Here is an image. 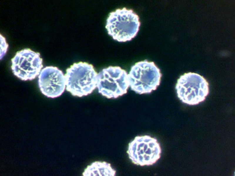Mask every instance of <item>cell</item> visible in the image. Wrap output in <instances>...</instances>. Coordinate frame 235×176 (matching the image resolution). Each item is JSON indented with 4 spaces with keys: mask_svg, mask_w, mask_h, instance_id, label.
<instances>
[{
    "mask_svg": "<svg viewBox=\"0 0 235 176\" xmlns=\"http://www.w3.org/2000/svg\"><path fill=\"white\" fill-rule=\"evenodd\" d=\"M38 84L42 93L51 98L62 94L66 88L65 75L57 67H46L41 71L38 77Z\"/></svg>",
    "mask_w": 235,
    "mask_h": 176,
    "instance_id": "ba28073f",
    "label": "cell"
},
{
    "mask_svg": "<svg viewBox=\"0 0 235 176\" xmlns=\"http://www.w3.org/2000/svg\"><path fill=\"white\" fill-rule=\"evenodd\" d=\"M140 25L138 16L132 10L124 7L109 13L105 28L113 39L125 42L136 35Z\"/></svg>",
    "mask_w": 235,
    "mask_h": 176,
    "instance_id": "7a4b0ae2",
    "label": "cell"
},
{
    "mask_svg": "<svg viewBox=\"0 0 235 176\" xmlns=\"http://www.w3.org/2000/svg\"><path fill=\"white\" fill-rule=\"evenodd\" d=\"M11 62V68L14 75L24 81L34 79L43 67L39 55L29 51L17 53Z\"/></svg>",
    "mask_w": 235,
    "mask_h": 176,
    "instance_id": "52a82bcc",
    "label": "cell"
},
{
    "mask_svg": "<svg viewBox=\"0 0 235 176\" xmlns=\"http://www.w3.org/2000/svg\"><path fill=\"white\" fill-rule=\"evenodd\" d=\"M127 153L134 164L150 166L160 158L161 149L156 138L147 135L137 136L129 143Z\"/></svg>",
    "mask_w": 235,
    "mask_h": 176,
    "instance_id": "8992f818",
    "label": "cell"
},
{
    "mask_svg": "<svg viewBox=\"0 0 235 176\" xmlns=\"http://www.w3.org/2000/svg\"><path fill=\"white\" fill-rule=\"evenodd\" d=\"M177 96L183 103L196 105L203 101L209 93V84L203 76L194 72L185 73L178 79Z\"/></svg>",
    "mask_w": 235,
    "mask_h": 176,
    "instance_id": "277c9868",
    "label": "cell"
},
{
    "mask_svg": "<svg viewBox=\"0 0 235 176\" xmlns=\"http://www.w3.org/2000/svg\"><path fill=\"white\" fill-rule=\"evenodd\" d=\"M129 86L127 74L120 67L109 66L97 75L98 92L108 98H116L126 94Z\"/></svg>",
    "mask_w": 235,
    "mask_h": 176,
    "instance_id": "5b68a950",
    "label": "cell"
},
{
    "mask_svg": "<svg viewBox=\"0 0 235 176\" xmlns=\"http://www.w3.org/2000/svg\"><path fill=\"white\" fill-rule=\"evenodd\" d=\"M97 75L91 64L82 62L74 63L66 70V90L79 97L91 94L97 87Z\"/></svg>",
    "mask_w": 235,
    "mask_h": 176,
    "instance_id": "6da1fadb",
    "label": "cell"
},
{
    "mask_svg": "<svg viewBox=\"0 0 235 176\" xmlns=\"http://www.w3.org/2000/svg\"><path fill=\"white\" fill-rule=\"evenodd\" d=\"M116 171L110 164L105 162L95 161L87 166L83 173L84 176H115Z\"/></svg>",
    "mask_w": 235,
    "mask_h": 176,
    "instance_id": "9c48e42d",
    "label": "cell"
},
{
    "mask_svg": "<svg viewBox=\"0 0 235 176\" xmlns=\"http://www.w3.org/2000/svg\"><path fill=\"white\" fill-rule=\"evenodd\" d=\"M162 76L154 62L140 61L131 67L128 75L129 86L137 94L150 93L160 85Z\"/></svg>",
    "mask_w": 235,
    "mask_h": 176,
    "instance_id": "3957f363",
    "label": "cell"
}]
</instances>
